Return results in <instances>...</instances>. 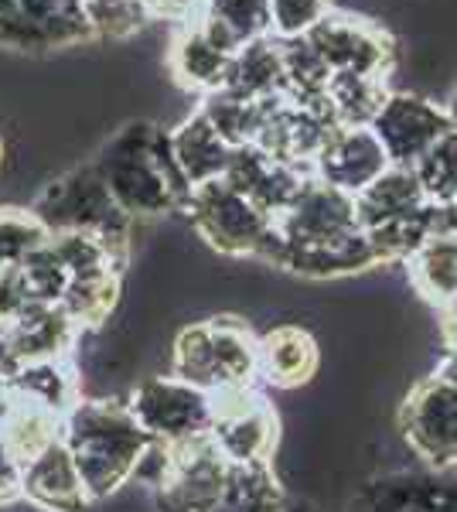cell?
I'll use <instances>...</instances> for the list:
<instances>
[{
    "mask_svg": "<svg viewBox=\"0 0 457 512\" xmlns=\"http://www.w3.org/2000/svg\"><path fill=\"white\" fill-rule=\"evenodd\" d=\"M157 512H284L290 495L280 485L273 461H232L212 434L181 444H161L144 454Z\"/></svg>",
    "mask_w": 457,
    "mask_h": 512,
    "instance_id": "cell-1",
    "label": "cell"
},
{
    "mask_svg": "<svg viewBox=\"0 0 457 512\" xmlns=\"http://www.w3.org/2000/svg\"><path fill=\"white\" fill-rule=\"evenodd\" d=\"M113 202L130 219H157L181 212L191 185L171 154V134L154 120H134L120 127L93 158Z\"/></svg>",
    "mask_w": 457,
    "mask_h": 512,
    "instance_id": "cell-2",
    "label": "cell"
},
{
    "mask_svg": "<svg viewBox=\"0 0 457 512\" xmlns=\"http://www.w3.org/2000/svg\"><path fill=\"white\" fill-rule=\"evenodd\" d=\"M62 441L79 468L89 499H110L137 475L154 437L137 424L130 403L120 400H79L65 414Z\"/></svg>",
    "mask_w": 457,
    "mask_h": 512,
    "instance_id": "cell-3",
    "label": "cell"
},
{
    "mask_svg": "<svg viewBox=\"0 0 457 512\" xmlns=\"http://www.w3.org/2000/svg\"><path fill=\"white\" fill-rule=\"evenodd\" d=\"M31 212L45 222L48 233H93L110 246L113 260L127 270L130 260V226L134 219L113 202L110 188L103 185L96 164H79L65 171L52 185L41 188Z\"/></svg>",
    "mask_w": 457,
    "mask_h": 512,
    "instance_id": "cell-4",
    "label": "cell"
},
{
    "mask_svg": "<svg viewBox=\"0 0 457 512\" xmlns=\"http://www.w3.org/2000/svg\"><path fill=\"white\" fill-rule=\"evenodd\" d=\"M185 216L198 236L222 256H256L277 263L280 236L267 212H260L246 195H239L226 178L191 188Z\"/></svg>",
    "mask_w": 457,
    "mask_h": 512,
    "instance_id": "cell-5",
    "label": "cell"
},
{
    "mask_svg": "<svg viewBox=\"0 0 457 512\" xmlns=\"http://www.w3.org/2000/svg\"><path fill=\"white\" fill-rule=\"evenodd\" d=\"M304 38L331 69V76H369L389 82L396 59H400L396 38L389 35V28H382L372 18H359V14L331 11Z\"/></svg>",
    "mask_w": 457,
    "mask_h": 512,
    "instance_id": "cell-6",
    "label": "cell"
},
{
    "mask_svg": "<svg viewBox=\"0 0 457 512\" xmlns=\"http://www.w3.org/2000/svg\"><path fill=\"white\" fill-rule=\"evenodd\" d=\"M400 431L427 468L457 465V386L444 373L423 376L400 407Z\"/></svg>",
    "mask_w": 457,
    "mask_h": 512,
    "instance_id": "cell-7",
    "label": "cell"
},
{
    "mask_svg": "<svg viewBox=\"0 0 457 512\" xmlns=\"http://www.w3.org/2000/svg\"><path fill=\"white\" fill-rule=\"evenodd\" d=\"M212 441L232 461H273L280 444V417L256 386L212 393Z\"/></svg>",
    "mask_w": 457,
    "mask_h": 512,
    "instance_id": "cell-8",
    "label": "cell"
},
{
    "mask_svg": "<svg viewBox=\"0 0 457 512\" xmlns=\"http://www.w3.org/2000/svg\"><path fill=\"white\" fill-rule=\"evenodd\" d=\"M273 226H277L280 236V250H307V246L338 243V239L362 233L355 195L338 192V188L324 185L318 178H307V185L273 219Z\"/></svg>",
    "mask_w": 457,
    "mask_h": 512,
    "instance_id": "cell-9",
    "label": "cell"
},
{
    "mask_svg": "<svg viewBox=\"0 0 457 512\" xmlns=\"http://www.w3.org/2000/svg\"><path fill=\"white\" fill-rule=\"evenodd\" d=\"M130 410L137 424L161 444L191 441L198 434H209L212 427V393L174 376H154L140 383Z\"/></svg>",
    "mask_w": 457,
    "mask_h": 512,
    "instance_id": "cell-10",
    "label": "cell"
},
{
    "mask_svg": "<svg viewBox=\"0 0 457 512\" xmlns=\"http://www.w3.org/2000/svg\"><path fill=\"white\" fill-rule=\"evenodd\" d=\"M93 41L82 0H7L0 48L52 52Z\"/></svg>",
    "mask_w": 457,
    "mask_h": 512,
    "instance_id": "cell-11",
    "label": "cell"
},
{
    "mask_svg": "<svg viewBox=\"0 0 457 512\" xmlns=\"http://www.w3.org/2000/svg\"><path fill=\"white\" fill-rule=\"evenodd\" d=\"M345 512H457V465L372 475Z\"/></svg>",
    "mask_w": 457,
    "mask_h": 512,
    "instance_id": "cell-12",
    "label": "cell"
},
{
    "mask_svg": "<svg viewBox=\"0 0 457 512\" xmlns=\"http://www.w3.org/2000/svg\"><path fill=\"white\" fill-rule=\"evenodd\" d=\"M369 130L379 137L389 164L413 168L447 130H454V123L447 106L434 103V99L417 93H389Z\"/></svg>",
    "mask_w": 457,
    "mask_h": 512,
    "instance_id": "cell-13",
    "label": "cell"
},
{
    "mask_svg": "<svg viewBox=\"0 0 457 512\" xmlns=\"http://www.w3.org/2000/svg\"><path fill=\"white\" fill-rule=\"evenodd\" d=\"M335 123L328 113L321 110H307V106L287 103L284 96L270 99L267 113H263L260 134H256V147L267 151L270 158L290 164V168H304L311 171L314 158L324 147V140L335 134ZM314 175V171H311Z\"/></svg>",
    "mask_w": 457,
    "mask_h": 512,
    "instance_id": "cell-14",
    "label": "cell"
},
{
    "mask_svg": "<svg viewBox=\"0 0 457 512\" xmlns=\"http://www.w3.org/2000/svg\"><path fill=\"white\" fill-rule=\"evenodd\" d=\"M389 168L393 164H389L379 137L369 127H338L335 134L324 140V147L311 164L314 178L345 195L365 192Z\"/></svg>",
    "mask_w": 457,
    "mask_h": 512,
    "instance_id": "cell-15",
    "label": "cell"
},
{
    "mask_svg": "<svg viewBox=\"0 0 457 512\" xmlns=\"http://www.w3.org/2000/svg\"><path fill=\"white\" fill-rule=\"evenodd\" d=\"M307 178H314L304 168H290V164L270 158L267 151H260L256 144L236 147L232 151V164L226 171V181L236 188L239 195H246L260 212H267L270 219H277L297 198V192L307 185Z\"/></svg>",
    "mask_w": 457,
    "mask_h": 512,
    "instance_id": "cell-16",
    "label": "cell"
},
{
    "mask_svg": "<svg viewBox=\"0 0 457 512\" xmlns=\"http://www.w3.org/2000/svg\"><path fill=\"white\" fill-rule=\"evenodd\" d=\"M79 335L82 332L58 304H31L11 325H0V338H4L7 359L14 362V369L35 366V362L69 359Z\"/></svg>",
    "mask_w": 457,
    "mask_h": 512,
    "instance_id": "cell-17",
    "label": "cell"
},
{
    "mask_svg": "<svg viewBox=\"0 0 457 512\" xmlns=\"http://www.w3.org/2000/svg\"><path fill=\"white\" fill-rule=\"evenodd\" d=\"M164 65H168V76L178 82L185 93H195L202 99L226 86L232 52L215 45L209 38V31L202 28V21H188L174 28Z\"/></svg>",
    "mask_w": 457,
    "mask_h": 512,
    "instance_id": "cell-18",
    "label": "cell"
},
{
    "mask_svg": "<svg viewBox=\"0 0 457 512\" xmlns=\"http://www.w3.org/2000/svg\"><path fill=\"white\" fill-rule=\"evenodd\" d=\"M21 499L45 512H86L89 492L79 478V468L72 461L65 441H55L48 451H41L35 461L21 468Z\"/></svg>",
    "mask_w": 457,
    "mask_h": 512,
    "instance_id": "cell-19",
    "label": "cell"
},
{
    "mask_svg": "<svg viewBox=\"0 0 457 512\" xmlns=\"http://www.w3.org/2000/svg\"><path fill=\"white\" fill-rule=\"evenodd\" d=\"M321 349L301 325H277L260 335V383L273 390H297L318 376Z\"/></svg>",
    "mask_w": 457,
    "mask_h": 512,
    "instance_id": "cell-20",
    "label": "cell"
},
{
    "mask_svg": "<svg viewBox=\"0 0 457 512\" xmlns=\"http://www.w3.org/2000/svg\"><path fill=\"white\" fill-rule=\"evenodd\" d=\"M427 195H423L413 168H389L386 175H379L365 192L355 195V212H359L362 233L386 226H400L406 219H417L427 209Z\"/></svg>",
    "mask_w": 457,
    "mask_h": 512,
    "instance_id": "cell-21",
    "label": "cell"
},
{
    "mask_svg": "<svg viewBox=\"0 0 457 512\" xmlns=\"http://www.w3.org/2000/svg\"><path fill=\"white\" fill-rule=\"evenodd\" d=\"M168 134H171V154L191 188L209 185L215 178H226L236 147H229L219 137V130L202 117V110L188 113Z\"/></svg>",
    "mask_w": 457,
    "mask_h": 512,
    "instance_id": "cell-22",
    "label": "cell"
},
{
    "mask_svg": "<svg viewBox=\"0 0 457 512\" xmlns=\"http://www.w3.org/2000/svg\"><path fill=\"white\" fill-rule=\"evenodd\" d=\"M273 267L287 270L294 277L307 280H335L348 274H362V270L382 267L379 253L372 246V239L365 233H355L338 243H324V246H307V250H280Z\"/></svg>",
    "mask_w": 457,
    "mask_h": 512,
    "instance_id": "cell-23",
    "label": "cell"
},
{
    "mask_svg": "<svg viewBox=\"0 0 457 512\" xmlns=\"http://www.w3.org/2000/svg\"><path fill=\"white\" fill-rule=\"evenodd\" d=\"M229 93L253 99V103H267L284 93V41L263 35L232 55L226 86Z\"/></svg>",
    "mask_w": 457,
    "mask_h": 512,
    "instance_id": "cell-24",
    "label": "cell"
},
{
    "mask_svg": "<svg viewBox=\"0 0 457 512\" xmlns=\"http://www.w3.org/2000/svg\"><path fill=\"white\" fill-rule=\"evenodd\" d=\"M209 335L222 390L260 383V338L253 335V328L243 318L215 315L209 318Z\"/></svg>",
    "mask_w": 457,
    "mask_h": 512,
    "instance_id": "cell-25",
    "label": "cell"
},
{
    "mask_svg": "<svg viewBox=\"0 0 457 512\" xmlns=\"http://www.w3.org/2000/svg\"><path fill=\"white\" fill-rule=\"evenodd\" d=\"M406 277L430 308H444L457 297V236L434 233L406 260Z\"/></svg>",
    "mask_w": 457,
    "mask_h": 512,
    "instance_id": "cell-26",
    "label": "cell"
},
{
    "mask_svg": "<svg viewBox=\"0 0 457 512\" xmlns=\"http://www.w3.org/2000/svg\"><path fill=\"white\" fill-rule=\"evenodd\" d=\"M120 270L103 267L89 270V274H76L65 287V297L58 308L69 315L79 332H96L103 321H110L116 301H120Z\"/></svg>",
    "mask_w": 457,
    "mask_h": 512,
    "instance_id": "cell-27",
    "label": "cell"
},
{
    "mask_svg": "<svg viewBox=\"0 0 457 512\" xmlns=\"http://www.w3.org/2000/svg\"><path fill=\"white\" fill-rule=\"evenodd\" d=\"M389 93L393 89H389L386 79L331 76L328 93H324V110L335 120V127H372Z\"/></svg>",
    "mask_w": 457,
    "mask_h": 512,
    "instance_id": "cell-28",
    "label": "cell"
},
{
    "mask_svg": "<svg viewBox=\"0 0 457 512\" xmlns=\"http://www.w3.org/2000/svg\"><path fill=\"white\" fill-rule=\"evenodd\" d=\"M267 103H253V99H243V96L229 93V89H215V93L198 99V110H202V117L219 130V137L226 140L229 147H246V144H256Z\"/></svg>",
    "mask_w": 457,
    "mask_h": 512,
    "instance_id": "cell-29",
    "label": "cell"
},
{
    "mask_svg": "<svg viewBox=\"0 0 457 512\" xmlns=\"http://www.w3.org/2000/svg\"><path fill=\"white\" fill-rule=\"evenodd\" d=\"M171 376L181 383H191L205 393H219L222 379L215 369V352H212V335L209 321H198V325L181 328L174 338V359H171Z\"/></svg>",
    "mask_w": 457,
    "mask_h": 512,
    "instance_id": "cell-30",
    "label": "cell"
},
{
    "mask_svg": "<svg viewBox=\"0 0 457 512\" xmlns=\"http://www.w3.org/2000/svg\"><path fill=\"white\" fill-rule=\"evenodd\" d=\"M93 41H130L154 18L144 0H82Z\"/></svg>",
    "mask_w": 457,
    "mask_h": 512,
    "instance_id": "cell-31",
    "label": "cell"
},
{
    "mask_svg": "<svg viewBox=\"0 0 457 512\" xmlns=\"http://www.w3.org/2000/svg\"><path fill=\"white\" fill-rule=\"evenodd\" d=\"M413 175H417L430 205L457 202V127L447 130V134L413 164Z\"/></svg>",
    "mask_w": 457,
    "mask_h": 512,
    "instance_id": "cell-32",
    "label": "cell"
},
{
    "mask_svg": "<svg viewBox=\"0 0 457 512\" xmlns=\"http://www.w3.org/2000/svg\"><path fill=\"white\" fill-rule=\"evenodd\" d=\"M205 18L219 24L236 48L270 35V0H209Z\"/></svg>",
    "mask_w": 457,
    "mask_h": 512,
    "instance_id": "cell-33",
    "label": "cell"
},
{
    "mask_svg": "<svg viewBox=\"0 0 457 512\" xmlns=\"http://www.w3.org/2000/svg\"><path fill=\"white\" fill-rule=\"evenodd\" d=\"M52 239L31 209H0V267H18Z\"/></svg>",
    "mask_w": 457,
    "mask_h": 512,
    "instance_id": "cell-34",
    "label": "cell"
},
{
    "mask_svg": "<svg viewBox=\"0 0 457 512\" xmlns=\"http://www.w3.org/2000/svg\"><path fill=\"white\" fill-rule=\"evenodd\" d=\"M335 11V0H270V35L280 41L311 35Z\"/></svg>",
    "mask_w": 457,
    "mask_h": 512,
    "instance_id": "cell-35",
    "label": "cell"
},
{
    "mask_svg": "<svg viewBox=\"0 0 457 512\" xmlns=\"http://www.w3.org/2000/svg\"><path fill=\"white\" fill-rule=\"evenodd\" d=\"M31 294L24 284L21 267H0V325H11L14 318H21L31 308Z\"/></svg>",
    "mask_w": 457,
    "mask_h": 512,
    "instance_id": "cell-36",
    "label": "cell"
},
{
    "mask_svg": "<svg viewBox=\"0 0 457 512\" xmlns=\"http://www.w3.org/2000/svg\"><path fill=\"white\" fill-rule=\"evenodd\" d=\"M154 21H171L174 28L188 21H198L209 7V0H144Z\"/></svg>",
    "mask_w": 457,
    "mask_h": 512,
    "instance_id": "cell-37",
    "label": "cell"
},
{
    "mask_svg": "<svg viewBox=\"0 0 457 512\" xmlns=\"http://www.w3.org/2000/svg\"><path fill=\"white\" fill-rule=\"evenodd\" d=\"M440 315V338H444V362L437 366V373H444L457 386V297L447 301Z\"/></svg>",
    "mask_w": 457,
    "mask_h": 512,
    "instance_id": "cell-38",
    "label": "cell"
},
{
    "mask_svg": "<svg viewBox=\"0 0 457 512\" xmlns=\"http://www.w3.org/2000/svg\"><path fill=\"white\" fill-rule=\"evenodd\" d=\"M284 512H321L311 499H290Z\"/></svg>",
    "mask_w": 457,
    "mask_h": 512,
    "instance_id": "cell-39",
    "label": "cell"
},
{
    "mask_svg": "<svg viewBox=\"0 0 457 512\" xmlns=\"http://www.w3.org/2000/svg\"><path fill=\"white\" fill-rule=\"evenodd\" d=\"M447 113H451V123L457 127V82H454V89H451V99H447Z\"/></svg>",
    "mask_w": 457,
    "mask_h": 512,
    "instance_id": "cell-40",
    "label": "cell"
},
{
    "mask_svg": "<svg viewBox=\"0 0 457 512\" xmlns=\"http://www.w3.org/2000/svg\"><path fill=\"white\" fill-rule=\"evenodd\" d=\"M451 216H454V236H457V202L451 205Z\"/></svg>",
    "mask_w": 457,
    "mask_h": 512,
    "instance_id": "cell-41",
    "label": "cell"
},
{
    "mask_svg": "<svg viewBox=\"0 0 457 512\" xmlns=\"http://www.w3.org/2000/svg\"><path fill=\"white\" fill-rule=\"evenodd\" d=\"M0 161H4V144H0Z\"/></svg>",
    "mask_w": 457,
    "mask_h": 512,
    "instance_id": "cell-42",
    "label": "cell"
}]
</instances>
